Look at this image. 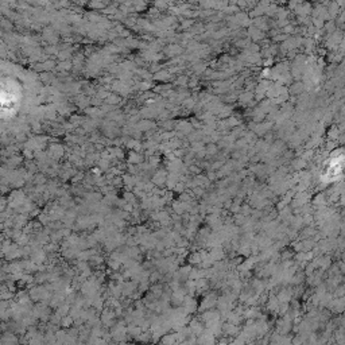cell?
<instances>
[{
    "instance_id": "1",
    "label": "cell",
    "mask_w": 345,
    "mask_h": 345,
    "mask_svg": "<svg viewBox=\"0 0 345 345\" xmlns=\"http://www.w3.org/2000/svg\"><path fill=\"white\" fill-rule=\"evenodd\" d=\"M162 345H175L177 344V337L175 334H163V337H161Z\"/></svg>"
},
{
    "instance_id": "2",
    "label": "cell",
    "mask_w": 345,
    "mask_h": 345,
    "mask_svg": "<svg viewBox=\"0 0 345 345\" xmlns=\"http://www.w3.org/2000/svg\"><path fill=\"white\" fill-rule=\"evenodd\" d=\"M70 323H72V319H70V318H68L66 321H65V319L62 321V325H63V326H66V328H68V326H70Z\"/></svg>"
}]
</instances>
